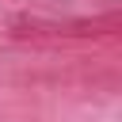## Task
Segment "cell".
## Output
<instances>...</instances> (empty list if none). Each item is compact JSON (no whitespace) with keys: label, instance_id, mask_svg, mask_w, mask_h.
Listing matches in <instances>:
<instances>
[]
</instances>
